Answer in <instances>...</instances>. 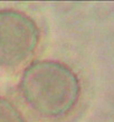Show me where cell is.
Listing matches in <instances>:
<instances>
[{
    "instance_id": "cell-1",
    "label": "cell",
    "mask_w": 114,
    "mask_h": 122,
    "mask_svg": "<svg viewBox=\"0 0 114 122\" xmlns=\"http://www.w3.org/2000/svg\"><path fill=\"white\" fill-rule=\"evenodd\" d=\"M19 90L25 102L46 118H60L77 104L81 83L66 64L53 60H38L24 70Z\"/></svg>"
},
{
    "instance_id": "cell-2",
    "label": "cell",
    "mask_w": 114,
    "mask_h": 122,
    "mask_svg": "<svg viewBox=\"0 0 114 122\" xmlns=\"http://www.w3.org/2000/svg\"><path fill=\"white\" fill-rule=\"evenodd\" d=\"M40 32L36 22L17 10H0V67H16L33 55Z\"/></svg>"
},
{
    "instance_id": "cell-3",
    "label": "cell",
    "mask_w": 114,
    "mask_h": 122,
    "mask_svg": "<svg viewBox=\"0 0 114 122\" xmlns=\"http://www.w3.org/2000/svg\"><path fill=\"white\" fill-rule=\"evenodd\" d=\"M0 122H27L23 113L10 100L0 98Z\"/></svg>"
}]
</instances>
